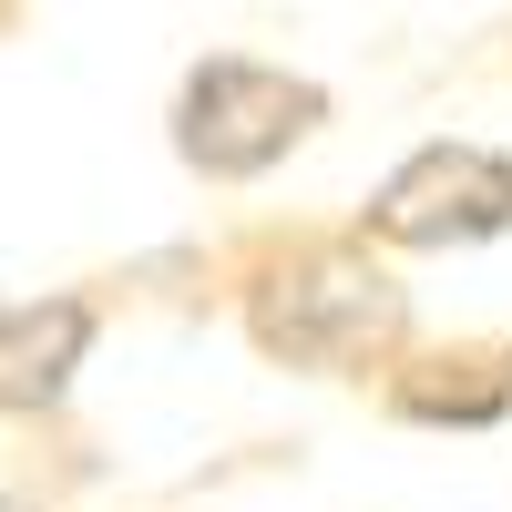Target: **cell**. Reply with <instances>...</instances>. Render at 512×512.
<instances>
[{"instance_id":"obj_1","label":"cell","mask_w":512,"mask_h":512,"mask_svg":"<svg viewBox=\"0 0 512 512\" xmlns=\"http://www.w3.org/2000/svg\"><path fill=\"white\" fill-rule=\"evenodd\" d=\"M226 308L246 328V349L287 369V379H338V390H369L420 349L410 287L349 216H287V226H246L226 256Z\"/></svg>"},{"instance_id":"obj_2","label":"cell","mask_w":512,"mask_h":512,"mask_svg":"<svg viewBox=\"0 0 512 512\" xmlns=\"http://www.w3.org/2000/svg\"><path fill=\"white\" fill-rule=\"evenodd\" d=\"M328 123H338V93L318 72L267 62V52H205L185 62L175 103H164V144L195 185H256L287 154H308Z\"/></svg>"},{"instance_id":"obj_3","label":"cell","mask_w":512,"mask_h":512,"mask_svg":"<svg viewBox=\"0 0 512 512\" xmlns=\"http://www.w3.org/2000/svg\"><path fill=\"white\" fill-rule=\"evenodd\" d=\"M349 226L390 256H472L492 236H512V144H482V134H431L410 144L390 175H379Z\"/></svg>"},{"instance_id":"obj_4","label":"cell","mask_w":512,"mask_h":512,"mask_svg":"<svg viewBox=\"0 0 512 512\" xmlns=\"http://www.w3.org/2000/svg\"><path fill=\"white\" fill-rule=\"evenodd\" d=\"M379 420H400V431H441V441L502 431V420H512V328L420 338V349L379 379Z\"/></svg>"},{"instance_id":"obj_5","label":"cell","mask_w":512,"mask_h":512,"mask_svg":"<svg viewBox=\"0 0 512 512\" xmlns=\"http://www.w3.org/2000/svg\"><path fill=\"white\" fill-rule=\"evenodd\" d=\"M103 338V297L52 287V297H11L0 308V420H41L72 400L82 359Z\"/></svg>"},{"instance_id":"obj_6","label":"cell","mask_w":512,"mask_h":512,"mask_svg":"<svg viewBox=\"0 0 512 512\" xmlns=\"http://www.w3.org/2000/svg\"><path fill=\"white\" fill-rule=\"evenodd\" d=\"M11 21H21V0H0V31H11Z\"/></svg>"}]
</instances>
